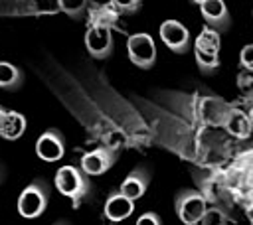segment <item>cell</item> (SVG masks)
I'll return each instance as SVG.
<instances>
[{"label":"cell","mask_w":253,"mask_h":225,"mask_svg":"<svg viewBox=\"0 0 253 225\" xmlns=\"http://www.w3.org/2000/svg\"><path fill=\"white\" fill-rule=\"evenodd\" d=\"M55 188L59 193L71 199L73 207H79L83 199L89 197L93 191V184L87 178V174L77 166H61L55 172Z\"/></svg>","instance_id":"1"},{"label":"cell","mask_w":253,"mask_h":225,"mask_svg":"<svg viewBox=\"0 0 253 225\" xmlns=\"http://www.w3.org/2000/svg\"><path fill=\"white\" fill-rule=\"evenodd\" d=\"M219 45H221L219 32H215L208 26L196 38L194 55H196V63L202 73H213L219 67Z\"/></svg>","instance_id":"2"},{"label":"cell","mask_w":253,"mask_h":225,"mask_svg":"<svg viewBox=\"0 0 253 225\" xmlns=\"http://www.w3.org/2000/svg\"><path fill=\"white\" fill-rule=\"evenodd\" d=\"M47 201H49L47 184L42 178H38L22 189V193L18 197V211H20L22 217L34 219V217H40L45 211Z\"/></svg>","instance_id":"3"},{"label":"cell","mask_w":253,"mask_h":225,"mask_svg":"<svg viewBox=\"0 0 253 225\" xmlns=\"http://www.w3.org/2000/svg\"><path fill=\"white\" fill-rule=\"evenodd\" d=\"M176 215L186 225H196L206 217V197L194 189H182L174 199Z\"/></svg>","instance_id":"4"},{"label":"cell","mask_w":253,"mask_h":225,"mask_svg":"<svg viewBox=\"0 0 253 225\" xmlns=\"http://www.w3.org/2000/svg\"><path fill=\"white\" fill-rule=\"evenodd\" d=\"M126 51H128L130 63L140 69H150L156 63V45H154V39L150 38V34H146V32L132 34L126 39Z\"/></svg>","instance_id":"5"},{"label":"cell","mask_w":253,"mask_h":225,"mask_svg":"<svg viewBox=\"0 0 253 225\" xmlns=\"http://www.w3.org/2000/svg\"><path fill=\"white\" fill-rule=\"evenodd\" d=\"M85 45L87 51L95 59H105L113 53V32L109 26H97L93 24L85 34Z\"/></svg>","instance_id":"6"},{"label":"cell","mask_w":253,"mask_h":225,"mask_svg":"<svg viewBox=\"0 0 253 225\" xmlns=\"http://www.w3.org/2000/svg\"><path fill=\"white\" fill-rule=\"evenodd\" d=\"M160 38L174 53L190 51V32L178 20H166L160 24Z\"/></svg>","instance_id":"7"},{"label":"cell","mask_w":253,"mask_h":225,"mask_svg":"<svg viewBox=\"0 0 253 225\" xmlns=\"http://www.w3.org/2000/svg\"><path fill=\"white\" fill-rule=\"evenodd\" d=\"M115 162H117V152L111 150L109 146H99V148L87 152V154L81 158L79 168H81L87 176H101V174H105Z\"/></svg>","instance_id":"8"},{"label":"cell","mask_w":253,"mask_h":225,"mask_svg":"<svg viewBox=\"0 0 253 225\" xmlns=\"http://www.w3.org/2000/svg\"><path fill=\"white\" fill-rule=\"evenodd\" d=\"M36 152L42 160L45 162H55L61 160L65 154V138L57 128H49L45 130L38 142H36Z\"/></svg>","instance_id":"9"},{"label":"cell","mask_w":253,"mask_h":225,"mask_svg":"<svg viewBox=\"0 0 253 225\" xmlns=\"http://www.w3.org/2000/svg\"><path fill=\"white\" fill-rule=\"evenodd\" d=\"M200 12H202V18L206 20L208 28H211L219 34L229 30L231 16H229V10L223 0H206L204 4H200Z\"/></svg>","instance_id":"10"},{"label":"cell","mask_w":253,"mask_h":225,"mask_svg":"<svg viewBox=\"0 0 253 225\" xmlns=\"http://www.w3.org/2000/svg\"><path fill=\"white\" fill-rule=\"evenodd\" d=\"M148 184H150V170H148L146 166H136V168H132V170L128 172V176L123 180L119 191H121L123 195H126L128 199L136 201V199H140V197L146 193Z\"/></svg>","instance_id":"11"},{"label":"cell","mask_w":253,"mask_h":225,"mask_svg":"<svg viewBox=\"0 0 253 225\" xmlns=\"http://www.w3.org/2000/svg\"><path fill=\"white\" fill-rule=\"evenodd\" d=\"M134 211V201L123 195L121 191H115L105 201V217L111 221H123Z\"/></svg>","instance_id":"12"},{"label":"cell","mask_w":253,"mask_h":225,"mask_svg":"<svg viewBox=\"0 0 253 225\" xmlns=\"http://www.w3.org/2000/svg\"><path fill=\"white\" fill-rule=\"evenodd\" d=\"M26 130V118L24 114L16 111H6L0 109V134L6 140H16L24 134Z\"/></svg>","instance_id":"13"},{"label":"cell","mask_w":253,"mask_h":225,"mask_svg":"<svg viewBox=\"0 0 253 225\" xmlns=\"http://www.w3.org/2000/svg\"><path fill=\"white\" fill-rule=\"evenodd\" d=\"M24 83V73L8 61L0 63V87L4 91H16Z\"/></svg>","instance_id":"14"},{"label":"cell","mask_w":253,"mask_h":225,"mask_svg":"<svg viewBox=\"0 0 253 225\" xmlns=\"http://www.w3.org/2000/svg\"><path fill=\"white\" fill-rule=\"evenodd\" d=\"M57 6L71 20H83L89 8V0H57Z\"/></svg>","instance_id":"15"},{"label":"cell","mask_w":253,"mask_h":225,"mask_svg":"<svg viewBox=\"0 0 253 225\" xmlns=\"http://www.w3.org/2000/svg\"><path fill=\"white\" fill-rule=\"evenodd\" d=\"M111 2L123 14H134L142 6V0H111Z\"/></svg>","instance_id":"16"},{"label":"cell","mask_w":253,"mask_h":225,"mask_svg":"<svg viewBox=\"0 0 253 225\" xmlns=\"http://www.w3.org/2000/svg\"><path fill=\"white\" fill-rule=\"evenodd\" d=\"M239 61H241V65H243V67L253 69V43H249V45H245V47L241 49Z\"/></svg>","instance_id":"17"},{"label":"cell","mask_w":253,"mask_h":225,"mask_svg":"<svg viewBox=\"0 0 253 225\" xmlns=\"http://www.w3.org/2000/svg\"><path fill=\"white\" fill-rule=\"evenodd\" d=\"M136 225H162V221L154 211H146L136 219Z\"/></svg>","instance_id":"18"},{"label":"cell","mask_w":253,"mask_h":225,"mask_svg":"<svg viewBox=\"0 0 253 225\" xmlns=\"http://www.w3.org/2000/svg\"><path fill=\"white\" fill-rule=\"evenodd\" d=\"M192 2H194V4H204L206 0H192Z\"/></svg>","instance_id":"19"},{"label":"cell","mask_w":253,"mask_h":225,"mask_svg":"<svg viewBox=\"0 0 253 225\" xmlns=\"http://www.w3.org/2000/svg\"><path fill=\"white\" fill-rule=\"evenodd\" d=\"M55 225H69V223H67V221H57Z\"/></svg>","instance_id":"20"}]
</instances>
